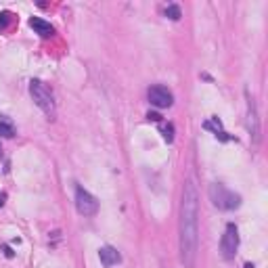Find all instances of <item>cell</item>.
I'll use <instances>...</instances> for the list:
<instances>
[{
	"label": "cell",
	"mask_w": 268,
	"mask_h": 268,
	"mask_svg": "<svg viewBox=\"0 0 268 268\" xmlns=\"http://www.w3.org/2000/svg\"><path fill=\"white\" fill-rule=\"evenodd\" d=\"M248 130L253 145H260V117H258V105L253 96L248 95Z\"/></svg>",
	"instance_id": "7"
},
{
	"label": "cell",
	"mask_w": 268,
	"mask_h": 268,
	"mask_svg": "<svg viewBox=\"0 0 268 268\" xmlns=\"http://www.w3.org/2000/svg\"><path fill=\"white\" fill-rule=\"evenodd\" d=\"M208 195H210V201L214 203L218 210L230 211V210H237L239 206H241V195L230 191V189L224 187L222 182H214V185H210Z\"/></svg>",
	"instance_id": "2"
},
{
	"label": "cell",
	"mask_w": 268,
	"mask_h": 268,
	"mask_svg": "<svg viewBox=\"0 0 268 268\" xmlns=\"http://www.w3.org/2000/svg\"><path fill=\"white\" fill-rule=\"evenodd\" d=\"M164 138L168 140V143H172V140H174V128H172V124L164 126Z\"/></svg>",
	"instance_id": "14"
},
{
	"label": "cell",
	"mask_w": 268,
	"mask_h": 268,
	"mask_svg": "<svg viewBox=\"0 0 268 268\" xmlns=\"http://www.w3.org/2000/svg\"><path fill=\"white\" fill-rule=\"evenodd\" d=\"M178 248L180 262L185 264V268H195L197 249H199V193H197L193 178H187L182 187Z\"/></svg>",
	"instance_id": "1"
},
{
	"label": "cell",
	"mask_w": 268,
	"mask_h": 268,
	"mask_svg": "<svg viewBox=\"0 0 268 268\" xmlns=\"http://www.w3.org/2000/svg\"><path fill=\"white\" fill-rule=\"evenodd\" d=\"M147 117L153 119V122H159V119H161V115H159V114H155V111H149V114H147Z\"/></svg>",
	"instance_id": "15"
},
{
	"label": "cell",
	"mask_w": 268,
	"mask_h": 268,
	"mask_svg": "<svg viewBox=\"0 0 268 268\" xmlns=\"http://www.w3.org/2000/svg\"><path fill=\"white\" fill-rule=\"evenodd\" d=\"M30 95L34 98V103H36V107L42 109V114L53 117L55 115V96L53 93L46 88L44 82L40 80H32L30 82Z\"/></svg>",
	"instance_id": "3"
},
{
	"label": "cell",
	"mask_w": 268,
	"mask_h": 268,
	"mask_svg": "<svg viewBox=\"0 0 268 268\" xmlns=\"http://www.w3.org/2000/svg\"><path fill=\"white\" fill-rule=\"evenodd\" d=\"M147 98H149V103L155 105L157 109L172 107V103H174L172 93L166 86H159V84H157V86H151L149 90H147Z\"/></svg>",
	"instance_id": "6"
},
{
	"label": "cell",
	"mask_w": 268,
	"mask_h": 268,
	"mask_svg": "<svg viewBox=\"0 0 268 268\" xmlns=\"http://www.w3.org/2000/svg\"><path fill=\"white\" fill-rule=\"evenodd\" d=\"M30 27L36 34H40L42 38H51L53 34H55V27L48 23V21H44V19H40V17H32L30 19Z\"/></svg>",
	"instance_id": "9"
},
{
	"label": "cell",
	"mask_w": 268,
	"mask_h": 268,
	"mask_svg": "<svg viewBox=\"0 0 268 268\" xmlns=\"http://www.w3.org/2000/svg\"><path fill=\"white\" fill-rule=\"evenodd\" d=\"M237 249H239V230L235 224H227L224 229V235H222V241H220V253H222V260H235L237 256Z\"/></svg>",
	"instance_id": "4"
},
{
	"label": "cell",
	"mask_w": 268,
	"mask_h": 268,
	"mask_svg": "<svg viewBox=\"0 0 268 268\" xmlns=\"http://www.w3.org/2000/svg\"><path fill=\"white\" fill-rule=\"evenodd\" d=\"M98 258H101V264L103 266H115L122 262V256H119V251L115 248H111V245H105V248L98 249Z\"/></svg>",
	"instance_id": "8"
},
{
	"label": "cell",
	"mask_w": 268,
	"mask_h": 268,
	"mask_svg": "<svg viewBox=\"0 0 268 268\" xmlns=\"http://www.w3.org/2000/svg\"><path fill=\"white\" fill-rule=\"evenodd\" d=\"M4 253H6V256H9V258H13V251H11V248H4Z\"/></svg>",
	"instance_id": "16"
},
{
	"label": "cell",
	"mask_w": 268,
	"mask_h": 268,
	"mask_svg": "<svg viewBox=\"0 0 268 268\" xmlns=\"http://www.w3.org/2000/svg\"><path fill=\"white\" fill-rule=\"evenodd\" d=\"M2 203H4V201H2V195H0V208H2Z\"/></svg>",
	"instance_id": "17"
},
{
	"label": "cell",
	"mask_w": 268,
	"mask_h": 268,
	"mask_svg": "<svg viewBox=\"0 0 268 268\" xmlns=\"http://www.w3.org/2000/svg\"><path fill=\"white\" fill-rule=\"evenodd\" d=\"M0 136H4V138L15 136V128H13V124H9L6 119H0Z\"/></svg>",
	"instance_id": "11"
},
{
	"label": "cell",
	"mask_w": 268,
	"mask_h": 268,
	"mask_svg": "<svg viewBox=\"0 0 268 268\" xmlns=\"http://www.w3.org/2000/svg\"><path fill=\"white\" fill-rule=\"evenodd\" d=\"M11 21H13V13H9V11H0V32H4L6 27L11 25Z\"/></svg>",
	"instance_id": "12"
},
{
	"label": "cell",
	"mask_w": 268,
	"mask_h": 268,
	"mask_svg": "<svg viewBox=\"0 0 268 268\" xmlns=\"http://www.w3.org/2000/svg\"><path fill=\"white\" fill-rule=\"evenodd\" d=\"M166 17H170L172 21H178V19H180V6H178V4H168Z\"/></svg>",
	"instance_id": "13"
},
{
	"label": "cell",
	"mask_w": 268,
	"mask_h": 268,
	"mask_svg": "<svg viewBox=\"0 0 268 268\" xmlns=\"http://www.w3.org/2000/svg\"><path fill=\"white\" fill-rule=\"evenodd\" d=\"M206 128L214 132V134H216V136L220 138V140H230V136H227V132L222 130V126H220V119H218V117H211L210 122H206Z\"/></svg>",
	"instance_id": "10"
},
{
	"label": "cell",
	"mask_w": 268,
	"mask_h": 268,
	"mask_svg": "<svg viewBox=\"0 0 268 268\" xmlns=\"http://www.w3.org/2000/svg\"><path fill=\"white\" fill-rule=\"evenodd\" d=\"M76 208L82 216H95L98 211V201L84 187H76Z\"/></svg>",
	"instance_id": "5"
}]
</instances>
